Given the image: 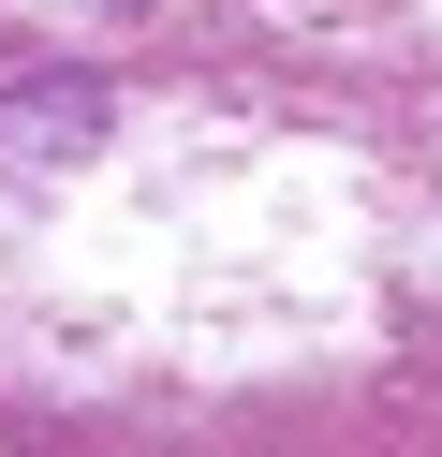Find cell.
Here are the masks:
<instances>
[{"instance_id": "1", "label": "cell", "mask_w": 442, "mask_h": 457, "mask_svg": "<svg viewBox=\"0 0 442 457\" xmlns=\"http://www.w3.org/2000/svg\"><path fill=\"white\" fill-rule=\"evenodd\" d=\"M104 148V74H15L0 89V192H45Z\"/></svg>"}]
</instances>
